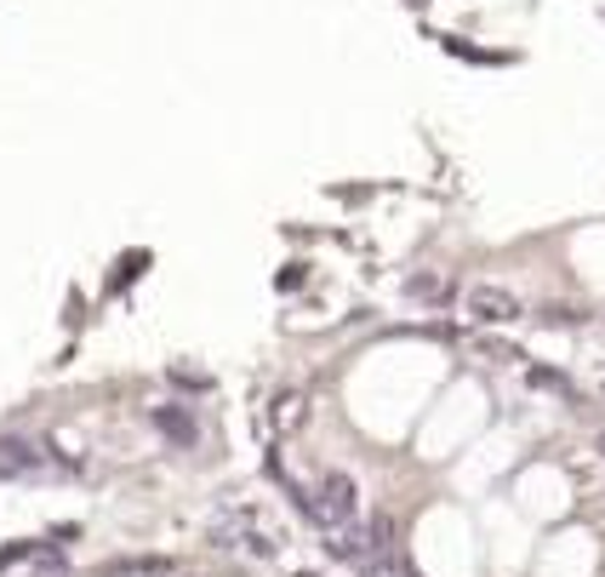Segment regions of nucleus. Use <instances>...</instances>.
Returning <instances> with one entry per match:
<instances>
[{
  "mask_svg": "<svg viewBox=\"0 0 605 577\" xmlns=\"http://www.w3.org/2000/svg\"><path fill=\"white\" fill-rule=\"evenodd\" d=\"M155 423H160V429H172L178 440H189V434H194V429H189V423H183L178 412H155Z\"/></svg>",
  "mask_w": 605,
  "mask_h": 577,
  "instance_id": "nucleus-5",
  "label": "nucleus"
},
{
  "mask_svg": "<svg viewBox=\"0 0 605 577\" xmlns=\"http://www.w3.org/2000/svg\"><path fill=\"white\" fill-rule=\"evenodd\" d=\"M46 469V447L29 434H0V481H29Z\"/></svg>",
  "mask_w": 605,
  "mask_h": 577,
  "instance_id": "nucleus-3",
  "label": "nucleus"
},
{
  "mask_svg": "<svg viewBox=\"0 0 605 577\" xmlns=\"http://www.w3.org/2000/svg\"><path fill=\"white\" fill-rule=\"evenodd\" d=\"M365 577H400V571H394V566H389V560H383V555H378V560H372V566H365Z\"/></svg>",
  "mask_w": 605,
  "mask_h": 577,
  "instance_id": "nucleus-6",
  "label": "nucleus"
},
{
  "mask_svg": "<svg viewBox=\"0 0 605 577\" xmlns=\"http://www.w3.org/2000/svg\"><path fill=\"white\" fill-rule=\"evenodd\" d=\"M212 549H246V555H280V532L257 508H229L212 521Z\"/></svg>",
  "mask_w": 605,
  "mask_h": 577,
  "instance_id": "nucleus-1",
  "label": "nucleus"
},
{
  "mask_svg": "<svg viewBox=\"0 0 605 577\" xmlns=\"http://www.w3.org/2000/svg\"><path fill=\"white\" fill-rule=\"evenodd\" d=\"M599 458H605V429H599Z\"/></svg>",
  "mask_w": 605,
  "mask_h": 577,
  "instance_id": "nucleus-7",
  "label": "nucleus"
},
{
  "mask_svg": "<svg viewBox=\"0 0 605 577\" xmlns=\"http://www.w3.org/2000/svg\"><path fill=\"white\" fill-rule=\"evenodd\" d=\"M463 315L475 321V326H509V321L526 315V303H520V292H509V286L480 281V286L463 292Z\"/></svg>",
  "mask_w": 605,
  "mask_h": 577,
  "instance_id": "nucleus-2",
  "label": "nucleus"
},
{
  "mask_svg": "<svg viewBox=\"0 0 605 577\" xmlns=\"http://www.w3.org/2000/svg\"><path fill=\"white\" fill-rule=\"evenodd\" d=\"M302 418H309V400H297V395H286V400H280V412H275V423H280V429H297Z\"/></svg>",
  "mask_w": 605,
  "mask_h": 577,
  "instance_id": "nucleus-4",
  "label": "nucleus"
}]
</instances>
